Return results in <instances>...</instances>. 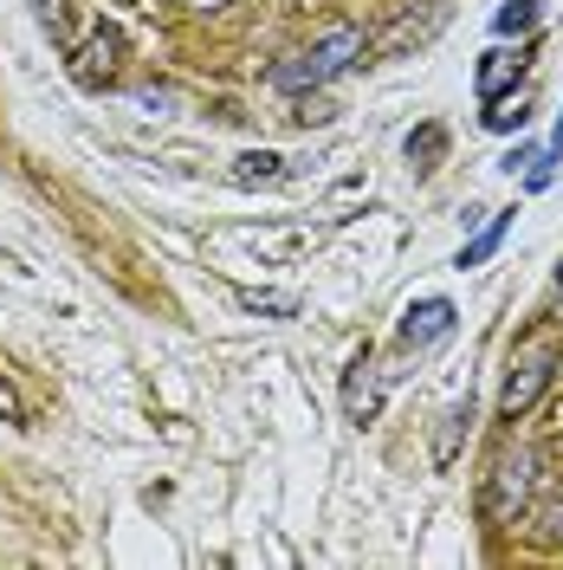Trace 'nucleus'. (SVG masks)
<instances>
[{"label": "nucleus", "instance_id": "obj_1", "mask_svg": "<svg viewBox=\"0 0 563 570\" xmlns=\"http://www.w3.org/2000/svg\"><path fill=\"white\" fill-rule=\"evenodd\" d=\"M356 52H363V33H356V27H330L312 52H292V59H279V66L266 71V85H273V91H317V85L344 78V71L356 66Z\"/></svg>", "mask_w": 563, "mask_h": 570}, {"label": "nucleus", "instance_id": "obj_2", "mask_svg": "<svg viewBox=\"0 0 563 570\" xmlns=\"http://www.w3.org/2000/svg\"><path fill=\"white\" fill-rule=\"evenodd\" d=\"M531 473H537V461L531 454H505V461L493 466V487H486V519H512L518 505L531 499Z\"/></svg>", "mask_w": 563, "mask_h": 570}, {"label": "nucleus", "instance_id": "obj_3", "mask_svg": "<svg viewBox=\"0 0 563 570\" xmlns=\"http://www.w3.org/2000/svg\"><path fill=\"white\" fill-rule=\"evenodd\" d=\"M551 376H557V351H537V356H525L518 370H512V383H505V395H498V409L505 415H525L537 395L551 390Z\"/></svg>", "mask_w": 563, "mask_h": 570}, {"label": "nucleus", "instance_id": "obj_4", "mask_svg": "<svg viewBox=\"0 0 563 570\" xmlns=\"http://www.w3.org/2000/svg\"><path fill=\"white\" fill-rule=\"evenodd\" d=\"M454 298H422V305H408V318H402V344L408 351H427V344H441V337H454Z\"/></svg>", "mask_w": 563, "mask_h": 570}, {"label": "nucleus", "instance_id": "obj_5", "mask_svg": "<svg viewBox=\"0 0 563 570\" xmlns=\"http://www.w3.org/2000/svg\"><path fill=\"white\" fill-rule=\"evenodd\" d=\"M518 71H525V52H505V46H493V52L480 59V71H473V85H480V98L493 105V98H505V91L518 85Z\"/></svg>", "mask_w": 563, "mask_h": 570}, {"label": "nucleus", "instance_id": "obj_6", "mask_svg": "<svg viewBox=\"0 0 563 570\" xmlns=\"http://www.w3.org/2000/svg\"><path fill=\"white\" fill-rule=\"evenodd\" d=\"M344 409H350V422H376V409H383V390H376V376H369V363H363V356H356V370H350Z\"/></svg>", "mask_w": 563, "mask_h": 570}, {"label": "nucleus", "instance_id": "obj_7", "mask_svg": "<svg viewBox=\"0 0 563 570\" xmlns=\"http://www.w3.org/2000/svg\"><path fill=\"white\" fill-rule=\"evenodd\" d=\"M505 227H512V214H498L493 227H486V234H480V240H466V247H460V273H466V266H486V259H493L498 247H505Z\"/></svg>", "mask_w": 563, "mask_h": 570}, {"label": "nucleus", "instance_id": "obj_8", "mask_svg": "<svg viewBox=\"0 0 563 570\" xmlns=\"http://www.w3.org/2000/svg\"><path fill=\"white\" fill-rule=\"evenodd\" d=\"M473 428V402H460L454 415H447V428H441V441H434V461L441 466H454L460 461V434Z\"/></svg>", "mask_w": 563, "mask_h": 570}, {"label": "nucleus", "instance_id": "obj_9", "mask_svg": "<svg viewBox=\"0 0 563 570\" xmlns=\"http://www.w3.org/2000/svg\"><path fill=\"white\" fill-rule=\"evenodd\" d=\"M285 176V156H240L234 163V181L240 188H259V181H279Z\"/></svg>", "mask_w": 563, "mask_h": 570}, {"label": "nucleus", "instance_id": "obj_10", "mask_svg": "<svg viewBox=\"0 0 563 570\" xmlns=\"http://www.w3.org/2000/svg\"><path fill=\"white\" fill-rule=\"evenodd\" d=\"M493 27H498V39L531 33V27H537V0H505V7L493 13Z\"/></svg>", "mask_w": 563, "mask_h": 570}, {"label": "nucleus", "instance_id": "obj_11", "mask_svg": "<svg viewBox=\"0 0 563 570\" xmlns=\"http://www.w3.org/2000/svg\"><path fill=\"white\" fill-rule=\"evenodd\" d=\"M240 305L259 318H298V298L292 292H240Z\"/></svg>", "mask_w": 563, "mask_h": 570}, {"label": "nucleus", "instance_id": "obj_12", "mask_svg": "<svg viewBox=\"0 0 563 570\" xmlns=\"http://www.w3.org/2000/svg\"><path fill=\"white\" fill-rule=\"evenodd\" d=\"M525 124H531L525 98H493V110H486V130H525Z\"/></svg>", "mask_w": 563, "mask_h": 570}, {"label": "nucleus", "instance_id": "obj_13", "mask_svg": "<svg viewBox=\"0 0 563 570\" xmlns=\"http://www.w3.org/2000/svg\"><path fill=\"white\" fill-rule=\"evenodd\" d=\"M441 130H422V137H408V156H415V163H427V156H441Z\"/></svg>", "mask_w": 563, "mask_h": 570}, {"label": "nucleus", "instance_id": "obj_14", "mask_svg": "<svg viewBox=\"0 0 563 570\" xmlns=\"http://www.w3.org/2000/svg\"><path fill=\"white\" fill-rule=\"evenodd\" d=\"M531 163H537V149H525V142H518V149H512L498 169H505V176H518V169H531Z\"/></svg>", "mask_w": 563, "mask_h": 570}, {"label": "nucleus", "instance_id": "obj_15", "mask_svg": "<svg viewBox=\"0 0 563 570\" xmlns=\"http://www.w3.org/2000/svg\"><path fill=\"white\" fill-rule=\"evenodd\" d=\"M0 422H20V402H13V390L0 383Z\"/></svg>", "mask_w": 563, "mask_h": 570}, {"label": "nucleus", "instance_id": "obj_16", "mask_svg": "<svg viewBox=\"0 0 563 570\" xmlns=\"http://www.w3.org/2000/svg\"><path fill=\"white\" fill-rule=\"evenodd\" d=\"M33 13L46 20V27H59V13H66V7H59V0H33Z\"/></svg>", "mask_w": 563, "mask_h": 570}, {"label": "nucleus", "instance_id": "obj_17", "mask_svg": "<svg viewBox=\"0 0 563 570\" xmlns=\"http://www.w3.org/2000/svg\"><path fill=\"white\" fill-rule=\"evenodd\" d=\"M176 7H188V13H214V7H227V0H176Z\"/></svg>", "mask_w": 563, "mask_h": 570}, {"label": "nucleus", "instance_id": "obj_18", "mask_svg": "<svg viewBox=\"0 0 563 570\" xmlns=\"http://www.w3.org/2000/svg\"><path fill=\"white\" fill-rule=\"evenodd\" d=\"M551 305L563 312V266H557V285H551Z\"/></svg>", "mask_w": 563, "mask_h": 570}]
</instances>
